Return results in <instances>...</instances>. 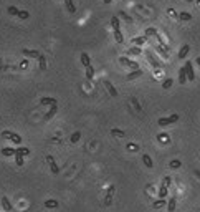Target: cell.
Masks as SVG:
<instances>
[{
	"label": "cell",
	"mask_w": 200,
	"mask_h": 212,
	"mask_svg": "<svg viewBox=\"0 0 200 212\" xmlns=\"http://www.w3.org/2000/svg\"><path fill=\"white\" fill-rule=\"evenodd\" d=\"M170 182H172L170 176H165V177H164V181H162V184H160V189H159V197H160V199H165V197H167V192H169V186H170Z\"/></svg>",
	"instance_id": "cell-1"
},
{
	"label": "cell",
	"mask_w": 200,
	"mask_h": 212,
	"mask_svg": "<svg viewBox=\"0 0 200 212\" xmlns=\"http://www.w3.org/2000/svg\"><path fill=\"white\" fill-rule=\"evenodd\" d=\"M175 121H179V114H172L169 118H159L157 119V124L164 128V126H169V124H174Z\"/></svg>",
	"instance_id": "cell-2"
},
{
	"label": "cell",
	"mask_w": 200,
	"mask_h": 212,
	"mask_svg": "<svg viewBox=\"0 0 200 212\" xmlns=\"http://www.w3.org/2000/svg\"><path fill=\"white\" fill-rule=\"evenodd\" d=\"M2 136L5 138V139H10V141H12V143H15V144H20V143H22V136H20V134H17V133L3 131V133H2Z\"/></svg>",
	"instance_id": "cell-3"
},
{
	"label": "cell",
	"mask_w": 200,
	"mask_h": 212,
	"mask_svg": "<svg viewBox=\"0 0 200 212\" xmlns=\"http://www.w3.org/2000/svg\"><path fill=\"white\" fill-rule=\"evenodd\" d=\"M119 63H121V65H124V66H129V68H132V70H137V68H139L137 61H134V60H129V58H126V56H121V58H119Z\"/></svg>",
	"instance_id": "cell-4"
},
{
	"label": "cell",
	"mask_w": 200,
	"mask_h": 212,
	"mask_svg": "<svg viewBox=\"0 0 200 212\" xmlns=\"http://www.w3.org/2000/svg\"><path fill=\"white\" fill-rule=\"evenodd\" d=\"M185 73H187V80L189 81H194L195 80V71H194L192 61H185Z\"/></svg>",
	"instance_id": "cell-5"
},
{
	"label": "cell",
	"mask_w": 200,
	"mask_h": 212,
	"mask_svg": "<svg viewBox=\"0 0 200 212\" xmlns=\"http://www.w3.org/2000/svg\"><path fill=\"white\" fill-rule=\"evenodd\" d=\"M46 161H48V164H50L51 172H53V174H58V172H60V167H58V164L55 162L53 156H46Z\"/></svg>",
	"instance_id": "cell-6"
},
{
	"label": "cell",
	"mask_w": 200,
	"mask_h": 212,
	"mask_svg": "<svg viewBox=\"0 0 200 212\" xmlns=\"http://www.w3.org/2000/svg\"><path fill=\"white\" fill-rule=\"evenodd\" d=\"M142 75H144V71H142L141 68H137V70H134V71H131V73L126 76V80H127V81H132V80L139 78V76H142Z\"/></svg>",
	"instance_id": "cell-7"
},
{
	"label": "cell",
	"mask_w": 200,
	"mask_h": 212,
	"mask_svg": "<svg viewBox=\"0 0 200 212\" xmlns=\"http://www.w3.org/2000/svg\"><path fill=\"white\" fill-rule=\"evenodd\" d=\"M113 194H114V186H109V189H108V194L106 197H104V205H111V202H113Z\"/></svg>",
	"instance_id": "cell-8"
},
{
	"label": "cell",
	"mask_w": 200,
	"mask_h": 212,
	"mask_svg": "<svg viewBox=\"0 0 200 212\" xmlns=\"http://www.w3.org/2000/svg\"><path fill=\"white\" fill-rule=\"evenodd\" d=\"M104 86H106V90L109 91V95H111V96H114V98H116V96H117V90L114 88V85L111 83V81L104 80Z\"/></svg>",
	"instance_id": "cell-9"
},
{
	"label": "cell",
	"mask_w": 200,
	"mask_h": 212,
	"mask_svg": "<svg viewBox=\"0 0 200 212\" xmlns=\"http://www.w3.org/2000/svg\"><path fill=\"white\" fill-rule=\"evenodd\" d=\"M56 111H58V104H51L50 111L45 114V118H43V119H45V121H50V119H51V118H53L55 114H56Z\"/></svg>",
	"instance_id": "cell-10"
},
{
	"label": "cell",
	"mask_w": 200,
	"mask_h": 212,
	"mask_svg": "<svg viewBox=\"0 0 200 212\" xmlns=\"http://www.w3.org/2000/svg\"><path fill=\"white\" fill-rule=\"evenodd\" d=\"M22 53L25 56H28V58H38V56H40V53H38L36 50H27V48H23Z\"/></svg>",
	"instance_id": "cell-11"
},
{
	"label": "cell",
	"mask_w": 200,
	"mask_h": 212,
	"mask_svg": "<svg viewBox=\"0 0 200 212\" xmlns=\"http://www.w3.org/2000/svg\"><path fill=\"white\" fill-rule=\"evenodd\" d=\"M146 56H147V60L151 61V65L154 66V68H160V63H159V61H157V60L154 58V55H152L151 51H146Z\"/></svg>",
	"instance_id": "cell-12"
},
{
	"label": "cell",
	"mask_w": 200,
	"mask_h": 212,
	"mask_svg": "<svg viewBox=\"0 0 200 212\" xmlns=\"http://www.w3.org/2000/svg\"><path fill=\"white\" fill-rule=\"evenodd\" d=\"M179 83H180V85H185V83H187V73H185V66H182V68L179 70Z\"/></svg>",
	"instance_id": "cell-13"
},
{
	"label": "cell",
	"mask_w": 200,
	"mask_h": 212,
	"mask_svg": "<svg viewBox=\"0 0 200 212\" xmlns=\"http://www.w3.org/2000/svg\"><path fill=\"white\" fill-rule=\"evenodd\" d=\"M189 51H190V46H189V45H184L182 48H180V51H179V55H177V56H179L180 60H184L185 56L189 55Z\"/></svg>",
	"instance_id": "cell-14"
},
{
	"label": "cell",
	"mask_w": 200,
	"mask_h": 212,
	"mask_svg": "<svg viewBox=\"0 0 200 212\" xmlns=\"http://www.w3.org/2000/svg\"><path fill=\"white\" fill-rule=\"evenodd\" d=\"M175 205H177V199H175V197H170L169 202H167V210L169 212H174L175 210Z\"/></svg>",
	"instance_id": "cell-15"
},
{
	"label": "cell",
	"mask_w": 200,
	"mask_h": 212,
	"mask_svg": "<svg viewBox=\"0 0 200 212\" xmlns=\"http://www.w3.org/2000/svg\"><path fill=\"white\" fill-rule=\"evenodd\" d=\"M2 207H3L7 212L12 210V204H10V201H8V197H5V196L2 197Z\"/></svg>",
	"instance_id": "cell-16"
},
{
	"label": "cell",
	"mask_w": 200,
	"mask_h": 212,
	"mask_svg": "<svg viewBox=\"0 0 200 212\" xmlns=\"http://www.w3.org/2000/svg\"><path fill=\"white\" fill-rule=\"evenodd\" d=\"M40 104L51 106V104H56V99H55V98H41V99H40Z\"/></svg>",
	"instance_id": "cell-17"
},
{
	"label": "cell",
	"mask_w": 200,
	"mask_h": 212,
	"mask_svg": "<svg viewBox=\"0 0 200 212\" xmlns=\"http://www.w3.org/2000/svg\"><path fill=\"white\" fill-rule=\"evenodd\" d=\"M65 5H66V10H68L70 13H74L76 12V7H74L73 0H65Z\"/></svg>",
	"instance_id": "cell-18"
},
{
	"label": "cell",
	"mask_w": 200,
	"mask_h": 212,
	"mask_svg": "<svg viewBox=\"0 0 200 212\" xmlns=\"http://www.w3.org/2000/svg\"><path fill=\"white\" fill-rule=\"evenodd\" d=\"M81 63H83L84 68L91 65V60H89V55H88V53H81Z\"/></svg>",
	"instance_id": "cell-19"
},
{
	"label": "cell",
	"mask_w": 200,
	"mask_h": 212,
	"mask_svg": "<svg viewBox=\"0 0 200 212\" xmlns=\"http://www.w3.org/2000/svg\"><path fill=\"white\" fill-rule=\"evenodd\" d=\"M111 27H113V30H117V28H121V22H119V18L114 15L111 17Z\"/></svg>",
	"instance_id": "cell-20"
},
{
	"label": "cell",
	"mask_w": 200,
	"mask_h": 212,
	"mask_svg": "<svg viewBox=\"0 0 200 212\" xmlns=\"http://www.w3.org/2000/svg\"><path fill=\"white\" fill-rule=\"evenodd\" d=\"M15 152H17V149H13V148H2L3 156H15Z\"/></svg>",
	"instance_id": "cell-21"
},
{
	"label": "cell",
	"mask_w": 200,
	"mask_h": 212,
	"mask_svg": "<svg viewBox=\"0 0 200 212\" xmlns=\"http://www.w3.org/2000/svg\"><path fill=\"white\" fill-rule=\"evenodd\" d=\"M142 161H144L146 167H149V169H151L152 166H154V164H152V159H151V156H149V154H142Z\"/></svg>",
	"instance_id": "cell-22"
},
{
	"label": "cell",
	"mask_w": 200,
	"mask_h": 212,
	"mask_svg": "<svg viewBox=\"0 0 200 212\" xmlns=\"http://www.w3.org/2000/svg\"><path fill=\"white\" fill-rule=\"evenodd\" d=\"M45 207H48V209H56V207H58V201H55V199L45 201Z\"/></svg>",
	"instance_id": "cell-23"
},
{
	"label": "cell",
	"mask_w": 200,
	"mask_h": 212,
	"mask_svg": "<svg viewBox=\"0 0 200 212\" xmlns=\"http://www.w3.org/2000/svg\"><path fill=\"white\" fill-rule=\"evenodd\" d=\"M114 38H116L117 43H122V42H124V37H122V33H121V28L114 30Z\"/></svg>",
	"instance_id": "cell-24"
},
{
	"label": "cell",
	"mask_w": 200,
	"mask_h": 212,
	"mask_svg": "<svg viewBox=\"0 0 200 212\" xmlns=\"http://www.w3.org/2000/svg\"><path fill=\"white\" fill-rule=\"evenodd\" d=\"M142 53V50L139 46H131L129 50H127V55H141Z\"/></svg>",
	"instance_id": "cell-25"
},
{
	"label": "cell",
	"mask_w": 200,
	"mask_h": 212,
	"mask_svg": "<svg viewBox=\"0 0 200 212\" xmlns=\"http://www.w3.org/2000/svg\"><path fill=\"white\" fill-rule=\"evenodd\" d=\"M131 103H132V106H134V108H136V111H142V106H141V103H139V101H137V98H134V96H132V98H131Z\"/></svg>",
	"instance_id": "cell-26"
},
{
	"label": "cell",
	"mask_w": 200,
	"mask_h": 212,
	"mask_svg": "<svg viewBox=\"0 0 200 212\" xmlns=\"http://www.w3.org/2000/svg\"><path fill=\"white\" fill-rule=\"evenodd\" d=\"M147 42V37L144 35V37H137V38H134V40H132V43H134V45H144V43Z\"/></svg>",
	"instance_id": "cell-27"
},
{
	"label": "cell",
	"mask_w": 200,
	"mask_h": 212,
	"mask_svg": "<svg viewBox=\"0 0 200 212\" xmlns=\"http://www.w3.org/2000/svg\"><path fill=\"white\" fill-rule=\"evenodd\" d=\"M179 18L184 22H189V20H192V15H190L189 12H182V13H179Z\"/></svg>",
	"instance_id": "cell-28"
},
{
	"label": "cell",
	"mask_w": 200,
	"mask_h": 212,
	"mask_svg": "<svg viewBox=\"0 0 200 212\" xmlns=\"http://www.w3.org/2000/svg\"><path fill=\"white\" fill-rule=\"evenodd\" d=\"M38 63H40V70H41V71L46 70V60H45V56H43V55L38 56Z\"/></svg>",
	"instance_id": "cell-29"
},
{
	"label": "cell",
	"mask_w": 200,
	"mask_h": 212,
	"mask_svg": "<svg viewBox=\"0 0 200 212\" xmlns=\"http://www.w3.org/2000/svg\"><path fill=\"white\" fill-rule=\"evenodd\" d=\"M17 17H18V18H22V20H27V18H30V13H28L27 10H18Z\"/></svg>",
	"instance_id": "cell-30"
},
{
	"label": "cell",
	"mask_w": 200,
	"mask_h": 212,
	"mask_svg": "<svg viewBox=\"0 0 200 212\" xmlns=\"http://www.w3.org/2000/svg\"><path fill=\"white\" fill-rule=\"evenodd\" d=\"M93 76H94V68L89 65V66H86V78L88 80H93Z\"/></svg>",
	"instance_id": "cell-31"
},
{
	"label": "cell",
	"mask_w": 200,
	"mask_h": 212,
	"mask_svg": "<svg viewBox=\"0 0 200 212\" xmlns=\"http://www.w3.org/2000/svg\"><path fill=\"white\" fill-rule=\"evenodd\" d=\"M111 134H113V136H119V138L126 136V133L122 131V129H116V128H114V129H111Z\"/></svg>",
	"instance_id": "cell-32"
},
{
	"label": "cell",
	"mask_w": 200,
	"mask_h": 212,
	"mask_svg": "<svg viewBox=\"0 0 200 212\" xmlns=\"http://www.w3.org/2000/svg\"><path fill=\"white\" fill-rule=\"evenodd\" d=\"M79 138H81V133H79V131H76V133L71 134V139H70V141L74 144V143H78V141H79Z\"/></svg>",
	"instance_id": "cell-33"
},
{
	"label": "cell",
	"mask_w": 200,
	"mask_h": 212,
	"mask_svg": "<svg viewBox=\"0 0 200 212\" xmlns=\"http://www.w3.org/2000/svg\"><path fill=\"white\" fill-rule=\"evenodd\" d=\"M15 154H22V156H28V154H30V149H28V148H18Z\"/></svg>",
	"instance_id": "cell-34"
},
{
	"label": "cell",
	"mask_w": 200,
	"mask_h": 212,
	"mask_svg": "<svg viewBox=\"0 0 200 212\" xmlns=\"http://www.w3.org/2000/svg\"><path fill=\"white\" fill-rule=\"evenodd\" d=\"M172 85H174L172 78H167V80H164V83H162V88H164V90H169Z\"/></svg>",
	"instance_id": "cell-35"
},
{
	"label": "cell",
	"mask_w": 200,
	"mask_h": 212,
	"mask_svg": "<svg viewBox=\"0 0 200 212\" xmlns=\"http://www.w3.org/2000/svg\"><path fill=\"white\" fill-rule=\"evenodd\" d=\"M170 167H172V169H179L180 166H182V162L179 161V159H174V161H170V164H169Z\"/></svg>",
	"instance_id": "cell-36"
},
{
	"label": "cell",
	"mask_w": 200,
	"mask_h": 212,
	"mask_svg": "<svg viewBox=\"0 0 200 212\" xmlns=\"http://www.w3.org/2000/svg\"><path fill=\"white\" fill-rule=\"evenodd\" d=\"M155 207V209H160V207H164L165 205V201L164 199H159V201H154V204H152Z\"/></svg>",
	"instance_id": "cell-37"
},
{
	"label": "cell",
	"mask_w": 200,
	"mask_h": 212,
	"mask_svg": "<svg viewBox=\"0 0 200 212\" xmlns=\"http://www.w3.org/2000/svg\"><path fill=\"white\" fill-rule=\"evenodd\" d=\"M146 37H157V30H155V28H147Z\"/></svg>",
	"instance_id": "cell-38"
},
{
	"label": "cell",
	"mask_w": 200,
	"mask_h": 212,
	"mask_svg": "<svg viewBox=\"0 0 200 212\" xmlns=\"http://www.w3.org/2000/svg\"><path fill=\"white\" fill-rule=\"evenodd\" d=\"M7 12L10 13V15H17V13H18V8H17V7H13V5H10V7L7 8Z\"/></svg>",
	"instance_id": "cell-39"
},
{
	"label": "cell",
	"mask_w": 200,
	"mask_h": 212,
	"mask_svg": "<svg viewBox=\"0 0 200 212\" xmlns=\"http://www.w3.org/2000/svg\"><path fill=\"white\" fill-rule=\"evenodd\" d=\"M15 161H17L18 166H23V156L22 154H15Z\"/></svg>",
	"instance_id": "cell-40"
},
{
	"label": "cell",
	"mask_w": 200,
	"mask_h": 212,
	"mask_svg": "<svg viewBox=\"0 0 200 212\" xmlns=\"http://www.w3.org/2000/svg\"><path fill=\"white\" fill-rule=\"evenodd\" d=\"M119 15H121L122 18H124V20H126L127 23H132V18H131L129 15H126V13H124V12H119Z\"/></svg>",
	"instance_id": "cell-41"
},
{
	"label": "cell",
	"mask_w": 200,
	"mask_h": 212,
	"mask_svg": "<svg viewBox=\"0 0 200 212\" xmlns=\"http://www.w3.org/2000/svg\"><path fill=\"white\" fill-rule=\"evenodd\" d=\"M194 174H195V176H197L198 179H200V171H198V169H195V172H194Z\"/></svg>",
	"instance_id": "cell-42"
},
{
	"label": "cell",
	"mask_w": 200,
	"mask_h": 212,
	"mask_svg": "<svg viewBox=\"0 0 200 212\" xmlns=\"http://www.w3.org/2000/svg\"><path fill=\"white\" fill-rule=\"evenodd\" d=\"M103 2H104V5H109V3L113 2V0H103Z\"/></svg>",
	"instance_id": "cell-43"
},
{
	"label": "cell",
	"mask_w": 200,
	"mask_h": 212,
	"mask_svg": "<svg viewBox=\"0 0 200 212\" xmlns=\"http://www.w3.org/2000/svg\"><path fill=\"white\" fill-rule=\"evenodd\" d=\"M195 61H197V65L200 66V56H198V58H197V60H195Z\"/></svg>",
	"instance_id": "cell-44"
},
{
	"label": "cell",
	"mask_w": 200,
	"mask_h": 212,
	"mask_svg": "<svg viewBox=\"0 0 200 212\" xmlns=\"http://www.w3.org/2000/svg\"><path fill=\"white\" fill-rule=\"evenodd\" d=\"M187 2H189V3H192V2H194V0H187Z\"/></svg>",
	"instance_id": "cell-45"
},
{
	"label": "cell",
	"mask_w": 200,
	"mask_h": 212,
	"mask_svg": "<svg viewBox=\"0 0 200 212\" xmlns=\"http://www.w3.org/2000/svg\"><path fill=\"white\" fill-rule=\"evenodd\" d=\"M0 119H2V116H0Z\"/></svg>",
	"instance_id": "cell-46"
}]
</instances>
